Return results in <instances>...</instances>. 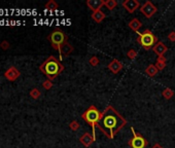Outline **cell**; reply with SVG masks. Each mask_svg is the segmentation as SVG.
I'll return each instance as SVG.
<instances>
[{
	"mask_svg": "<svg viewBox=\"0 0 175 148\" xmlns=\"http://www.w3.org/2000/svg\"><path fill=\"white\" fill-rule=\"evenodd\" d=\"M127 120L122 116L112 106H107L103 112H101L97 127L103 132L105 136L113 139L116 135L126 125Z\"/></svg>",
	"mask_w": 175,
	"mask_h": 148,
	"instance_id": "obj_1",
	"label": "cell"
},
{
	"mask_svg": "<svg viewBox=\"0 0 175 148\" xmlns=\"http://www.w3.org/2000/svg\"><path fill=\"white\" fill-rule=\"evenodd\" d=\"M39 69L49 80H54L59 74L63 72L64 66L55 56H49L40 65Z\"/></svg>",
	"mask_w": 175,
	"mask_h": 148,
	"instance_id": "obj_2",
	"label": "cell"
},
{
	"mask_svg": "<svg viewBox=\"0 0 175 148\" xmlns=\"http://www.w3.org/2000/svg\"><path fill=\"white\" fill-rule=\"evenodd\" d=\"M81 118L89 124L92 127V136L94 138V141H96V134H95V128L98 124L100 118H101V112L96 108V106L92 105L89 107V109L86 112H84L81 115Z\"/></svg>",
	"mask_w": 175,
	"mask_h": 148,
	"instance_id": "obj_3",
	"label": "cell"
},
{
	"mask_svg": "<svg viewBox=\"0 0 175 148\" xmlns=\"http://www.w3.org/2000/svg\"><path fill=\"white\" fill-rule=\"evenodd\" d=\"M138 33V38H137V42L141 46H143L145 49H149L151 47L154 46V43H158V37L154 36L149 30H145L143 33Z\"/></svg>",
	"mask_w": 175,
	"mask_h": 148,
	"instance_id": "obj_4",
	"label": "cell"
},
{
	"mask_svg": "<svg viewBox=\"0 0 175 148\" xmlns=\"http://www.w3.org/2000/svg\"><path fill=\"white\" fill-rule=\"evenodd\" d=\"M47 39H49V42L52 43V46L59 52L60 47L63 46L65 42H67L68 37L66 36V34H65L64 32L60 31V30H56V31L52 32V33L47 36Z\"/></svg>",
	"mask_w": 175,
	"mask_h": 148,
	"instance_id": "obj_5",
	"label": "cell"
},
{
	"mask_svg": "<svg viewBox=\"0 0 175 148\" xmlns=\"http://www.w3.org/2000/svg\"><path fill=\"white\" fill-rule=\"evenodd\" d=\"M131 132L133 134V138L129 141V145L131 148H145L148 144L147 140L144 139L143 136L137 134L133 127H131Z\"/></svg>",
	"mask_w": 175,
	"mask_h": 148,
	"instance_id": "obj_6",
	"label": "cell"
},
{
	"mask_svg": "<svg viewBox=\"0 0 175 148\" xmlns=\"http://www.w3.org/2000/svg\"><path fill=\"white\" fill-rule=\"evenodd\" d=\"M157 11H158V8L154 5V3H152L151 1H146L143 5L140 7V11H141L147 19H149V17H151L154 16V14L157 12Z\"/></svg>",
	"mask_w": 175,
	"mask_h": 148,
	"instance_id": "obj_7",
	"label": "cell"
},
{
	"mask_svg": "<svg viewBox=\"0 0 175 148\" xmlns=\"http://www.w3.org/2000/svg\"><path fill=\"white\" fill-rule=\"evenodd\" d=\"M122 5L127 9V11L132 14L140 6V3L137 0H125V1H122Z\"/></svg>",
	"mask_w": 175,
	"mask_h": 148,
	"instance_id": "obj_8",
	"label": "cell"
},
{
	"mask_svg": "<svg viewBox=\"0 0 175 148\" xmlns=\"http://www.w3.org/2000/svg\"><path fill=\"white\" fill-rule=\"evenodd\" d=\"M20 74L21 73H20L19 70H18L16 67L12 66L4 72V77L7 78L8 80H11V81H14V80H16L18 77L20 76Z\"/></svg>",
	"mask_w": 175,
	"mask_h": 148,
	"instance_id": "obj_9",
	"label": "cell"
},
{
	"mask_svg": "<svg viewBox=\"0 0 175 148\" xmlns=\"http://www.w3.org/2000/svg\"><path fill=\"white\" fill-rule=\"evenodd\" d=\"M72 52H73V46H72L70 43H68V42H65L59 49V54H60L59 60L61 61V60L63 59V56H68V55L71 54Z\"/></svg>",
	"mask_w": 175,
	"mask_h": 148,
	"instance_id": "obj_10",
	"label": "cell"
},
{
	"mask_svg": "<svg viewBox=\"0 0 175 148\" xmlns=\"http://www.w3.org/2000/svg\"><path fill=\"white\" fill-rule=\"evenodd\" d=\"M104 2L105 1H103V0H88L87 5L94 12V11H100V8L104 5Z\"/></svg>",
	"mask_w": 175,
	"mask_h": 148,
	"instance_id": "obj_11",
	"label": "cell"
},
{
	"mask_svg": "<svg viewBox=\"0 0 175 148\" xmlns=\"http://www.w3.org/2000/svg\"><path fill=\"white\" fill-rule=\"evenodd\" d=\"M107 67H108V69L110 70L112 73L116 74V73H119V72L122 69V64L119 61V60L113 59L110 63H109Z\"/></svg>",
	"mask_w": 175,
	"mask_h": 148,
	"instance_id": "obj_12",
	"label": "cell"
},
{
	"mask_svg": "<svg viewBox=\"0 0 175 148\" xmlns=\"http://www.w3.org/2000/svg\"><path fill=\"white\" fill-rule=\"evenodd\" d=\"M79 142H81L84 147H90L95 141H94L93 136H92L90 133H84V134L79 138Z\"/></svg>",
	"mask_w": 175,
	"mask_h": 148,
	"instance_id": "obj_13",
	"label": "cell"
},
{
	"mask_svg": "<svg viewBox=\"0 0 175 148\" xmlns=\"http://www.w3.org/2000/svg\"><path fill=\"white\" fill-rule=\"evenodd\" d=\"M152 51L154 54H157L158 56H164V54L168 51V47H167L163 42H158L154 44V46L152 47Z\"/></svg>",
	"mask_w": 175,
	"mask_h": 148,
	"instance_id": "obj_14",
	"label": "cell"
},
{
	"mask_svg": "<svg viewBox=\"0 0 175 148\" xmlns=\"http://www.w3.org/2000/svg\"><path fill=\"white\" fill-rule=\"evenodd\" d=\"M105 17L106 16H105V14L101 11V9L97 11H94L93 14H92V19H93L96 23H101V22L105 19Z\"/></svg>",
	"mask_w": 175,
	"mask_h": 148,
	"instance_id": "obj_15",
	"label": "cell"
},
{
	"mask_svg": "<svg viewBox=\"0 0 175 148\" xmlns=\"http://www.w3.org/2000/svg\"><path fill=\"white\" fill-rule=\"evenodd\" d=\"M158 72H159V70H158V68L156 67V65H154V64H149L145 69V73L148 75L149 77L156 76L158 74Z\"/></svg>",
	"mask_w": 175,
	"mask_h": 148,
	"instance_id": "obj_16",
	"label": "cell"
},
{
	"mask_svg": "<svg viewBox=\"0 0 175 148\" xmlns=\"http://www.w3.org/2000/svg\"><path fill=\"white\" fill-rule=\"evenodd\" d=\"M141 26H142V24H141V22H140L138 19L131 20V21H130V23H129L130 29H132L133 31L136 32V33L138 32V30L140 29V27H141Z\"/></svg>",
	"mask_w": 175,
	"mask_h": 148,
	"instance_id": "obj_17",
	"label": "cell"
},
{
	"mask_svg": "<svg viewBox=\"0 0 175 148\" xmlns=\"http://www.w3.org/2000/svg\"><path fill=\"white\" fill-rule=\"evenodd\" d=\"M104 5L109 9V11H113L114 8L117 6V1L116 0H106L104 2Z\"/></svg>",
	"mask_w": 175,
	"mask_h": 148,
	"instance_id": "obj_18",
	"label": "cell"
},
{
	"mask_svg": "<svg viewBox=\"0 0 175 148\" xmlns=\"http://www.w3.org/2000/svg\"><path fill=\"white\" fill-rule=\"evenodd\" d=\"M44 6H46V9H49V11H56V9L59 7L58 3H57L56 1H54V0H49V2H46Z\"/></svg>",
	"mask_w": 175,
	"mask_h": 148,
	"instance_id": "obj_19",
	"label": "cell"
},
{
	"mask_svg": "<svg viewBox=\"0 0 175 148\" xmlns=\"http://www.w3.org/2000/svg\"><path fill=\"white\" fill-rule=\"evenodd\" d=\"M162 95H163V97L166 100H170L172 97H173L174 92L172 91L171 89H169V87H166V89H165L164 91H163V93H162Z\"/></svg>",
	"mask_w": 175,
	"mask_h": 148,
	"instance_id": "obj_20",
	"label": "cell"
},
{
	"mask_svg": "<svg viewBox=\"0 0 175 148\" xmlns=\"http://www.w3.org/2000/svg\"><path fill=\"white\" fill-rule=\"evenodd\" d=\"M69 128L72 130V131H77V130H79V128H81V124H79L78 121H76V120H73V121H71L69 124Z\"/></svg>",
	"mask_w": 175,
	"mask_h": 148,
	"instance_id": "obj_21",
	"label": "cell"
},
{
	"mask_svg": "<svg viewBox=\"0 0 175 148\" xmlns=\"http://www.w3.org/2000/svg\"><path fill=\"white\" fill-rule=\"evenodd\" d=\"M40 91H39L38 89H33V90H31V92H30V96H31L33 99H38L39 97H40Z\"/></svg>",
	"mask_w": 175,
	"mask_h": 148,
	"instance_id": "obj_22",
	"label": "cell"
},
{
	"mask_svg": "<svg viewBox=\"0 0 175 148\" xmlns=\"http://www.w3.org/2000/svg\"><path fill=\"white\" fill-rule=\"evenodd\" d=\"M127 57L129 58L130 60H134L135 58L137 57V52L135 51V49H129L128 52H127Z\"/></svg>",
	"mask_w": 175,
	"mask_h": 148,
	"instance_id": "obj_23",
	"label": "cell"
},
{
	"mask_svg": "<svg viewBox=\"0 0 175 148\" xmlns=\"http://www.w3.org/2000/svg\"><path fill=\"white\" fill-rule=\"evenodd\" d=\"M89 64L91 65V66H93V67H96L97 65L99 64V59L96 56H93L91 59L89 60Z\"/></svg>",
	"mask_w": 175,
	"mask_h": 148,
	"instance_id": "obj_24",
	"label": "cell"
},
{
	"mask_svg": "<svg viewBox=\"0 0 175 148\" xmlns=\"http://www.w3.org/2000/svg\"><path fill=\"white\" fill-rule=\"evenodd\" d=\"M0 47H1L3 51H7V49H9V47H11V44H9L8 41L3 40V41H1V43H0Z\"/></svg>",
	"mask_w": 175,
	"mask_h": 148,
	"instance_id": "obj_25",
	"label": "cell"
},
{
	"mask_svg": "<svg viewBox=\"0 0 175 148\" xmlns=\"http://www.w3.org/2000/svg\"><path fill=\"white\" fill-rule=\"evenodd\" d=\"M42 87H43L46 90H51L52 87V80H49V79L46 80V81H44L43 83H42Z\"/></svg>",
	"mask_w": 175,
	"mask_h": 148,
	"instance_id": "obj_26",
	"label": "cell"
},
{
	"mask_svg": "<svg viewBox=\"0 0 175 148\" xmlns=\"http://www.w3.org/2000/svg\"><path fill=\"white\" fill-rule=\"evenodd\" d=\"M156 67L158 68L159 71H161V70H163L165 67H166V63H162V62H158L156 63Z\"/></svg>",
	"mask_w": 175,
	"mask_h": 148,
	"instance_id": "obj_27",
	"label": "cell"
},
{
	"mask_svg": "<svg viewBox=\"0 0 175 148\" xmlns=\"http://www.w3.org/2000/svg\"><path fill=\"white\" fill-rule=\"evenodd\" d=\"M168 39H169L171 42H174V41H175V31L170 32V33L168 34Z\"/></svg>",
	"mask_w": 175,
	"mask_h": 148,
	"instance_id": "obj_28",
	"label": "cell"
},
{
	"mask_svg": "<svg viewBox=\"0 0 175 148\" xmlns=\"http://www.w3.org/2000/svg\"><path fill=\"white\" fill-rule=\"evenodd\" d=\"M158 62H162V63H166L167 62V59L165 58L164 56H160L159 58H158V60H157Z\"/></svg>",
	"mask_w": 175,
	"mask_h": 148,
	"instance_id": "obj_29",
	"label": "cell"
},
{
	"mask_svg": "<svg viewBox=\"0 0 175 148\" xmlns=\"http://www.w3.org/2000/svg\"><path fill=\"white\" fill-rule=\"evenodd\" d=\"M151 148H163V146H162V145H160L159 143H156V144H154Z\"/></svg>",
	"mask_w": 175,
	"mask_h": 148,
	"instance_id": "obj_30",
	"label": "cell"
}]
</instances>
